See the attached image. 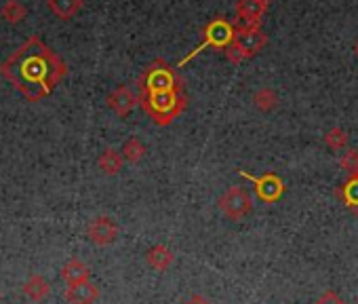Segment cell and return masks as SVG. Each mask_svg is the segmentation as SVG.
Here are the masks:
<instances>
[{"label": "cell", "instance_id": "6da1fadb", "mask_svg": "<svg viewBox=\"0 0 358 304\" xmlns=\"http://www.w3.org/2000/svg\"><path fill=\"white\" fill-rule=\"evenodd\" d=\"M66 64L38 36H30L0 64L3 74L28 102H41L66 76Z\"/></svg>", "mask_w": 358, "mask_h": 304}, {"label": "cell", "instance_id": "7a4b0ae2", "mask_svg": "<svg viewBox=\"0 0 358 304\" xmlns=\"http://www.w3.org/2000/svg\"><path fill=\"white\" fill-rule=\"evenodd\" d=\"M143 106L148 108V112L154 118H158L162 123V120H169L175 114L182 112L184 97L179 95L177 89H173V91H152V93L143 95Z\"/></svg>", "mask_w": 358, "mask_h": 304}, {"label": "cell", "instance_id": "3957f363", "mask_svg": "<svg viewBox=\"0 0 358 304\" xmlns=\"http://www.w3.org/2000/svg\"><path fill=\"white\" fill-rule=\"evenodd\" d=\"M232 39H234L232 26H230L226 20H215V22H211V24L207 26V30H205V43H203L192 55H188L182 64H186L188 60H192L194 55H199L205 47H217V49L228 47V45L232 43Z\"/></svg>", "mask_w": 358, "mask_h": 304}, {"label": "cell", "instance_id": "277c9868", "mask_svg": "<svg viewBox=\"0 0 358 304\" xmlns=\"http://www.w3.org/2000/svg\"><path fill=\"white\" fill-rule=\"evenodd\" d=\"M141 87H143L145 93H152V91H173V89H177V76L173 74L171 68H166V66H162L158 62V64H154L145 72V76L141 81Z\"/></svg>", "mask_w": 358, "mask_h": 304}, {"label": "cell", "instance_id": "5b68a950", "mask_svg": "<svg viewBox=\"0 0 358 304\" xmlns=\"http://www.w3.org/2000/svg\"><path fill=\"white\" fill-rule=\"evenodd\" d=\"M87 235L95 245H110V243H114V239L118 235V226H116V222L112 218L99 216V218L91 220V224L87 228Z\"/></svg>", "mask_w": 358, "mask_h": 304}, {"label": "cell", "instance_id": "8992f818", "mask_svg": "<svg viewBox=\"0 0 358 304\" xmlns=\"http://www.w3.org/2000/svg\"><path fill=\"white\" fill-rule=\"evenodd\" d=\"M249 197L245 195V191H241V188H232V191H228L222 199H220V209L226 214V216H230V218H243L247 212H249Z\"/></svg>", "mask_w": 358, "mask_h": 304}, {"label": "cell", "instance_id": "52a82bcc", "mask_svg": "<svg viewBox=\"0 0 358 304\" xmlns=\"http://www.w3.org/2000/svg\"><path fill=\"white\" fill-rule=\"evenodd\" d=\"M243 176L249 178V180L257 186V195H259L264 201H268V203L276 201V199L280 197V193H282V182H280L276 176H272V174H268V176H264V178H253V176H249V174L243 172Z\"/></svg>", "mask_w": 358, "mask_h": 304}, {"label": "cell", "instance_id": "ba28073f", "mask_svg": "<svg viewBox=\"0 0 358 304\" xmlns=\"http://www.w3.org/2000/svg\"><path fill=\"white\" fill-rule=\"evenodd\" d=\"M97 298H99V289L91 281L74 283V285H68L66 289V300L70 304H95Z\"/></svg>", "mask_w": 358, "mask_h": 304}, {"label": "cell", "instance_id": "9c48e42d", "mask_svg": "<svg viewBox=\"0 0 358 304\" xmlns=\"http://www.w3.org/2000/svg\"><path fill=\"white\" fill-rule=\"evenodd\" d=\"M62 279H64L68 285L89 281V266H87L83 260L72 258V260H68V262L62 266Z\"/></svg>", "mask_w": 358, "mask_h": 304}, {"label": "cell", "instance_id": "30bf717a", "mask_svg": "<svg viewBox=\"0 0 358 304\" xmlns=\"http://www.w3.org/2000/svg\"><path fill=\"white\" fill-rule=\"evenodd\" d=\"M24 293L34 300V302H43L49 293H51V285L45 277L41 275H32L26 283H24Z\"/></svg>", "mask_w": 358, "mask_h": 304}, {"label": "cell", "instance_id": "8fae6325", "mask_svg": "<svg viewBox=\"0 0 358 304\" xmlns=\"http://www.w3.org/2000/svg\"><path fill=\"white\" fill-rule=\"evenodd\" d=\"M135 95L127 89V87H120V89H116L110 97H108V104H110V108L112 110H116L118 114H127V112H131V108L135 106Z\"/></svg>", "mask_w": 358, "mask_h": 304}, {"label": "cell", "instance_id": "7c38bea8", "mask_svg": "<svg viewBox=\"0 0 358 304\" xmlns=\"http://www.w3.org/2000/svg\"><path fill=\"white\" fill-rule=\"evenodd\" d=\"M264 43H266V39H264V34L257 32V30H245V32H238V36H236V45L243 49L245 55L259 51V47H262Z\"/></svg>", "mask_w": 358, "mask_h": 304}, {"label": "cell", "instance_id": "4fadbf2b", "mask_svg": "<svg viewBox=\"0 0 358 304\" xmlns=\"http://www.w3.org/2000/svg\"><path fill=\"white\" fill-rule=\"evenodd\" d=\"M47 5H49V9H51L57 18L70 20V18H74V15L80 11L83 0H47Z\"/></svg>", "mask_w": 358, "mask_h": 304}, {"label": "cell", "instance_id": "5bb4252c", "mask_svg": "<svg viewBox=\"0 0 358 304\" xmlns=\"http://www.w3.org/2000/svg\"><path fill=\"white\" fill-rule=\"evenodd\" d=\"M26 15H28V11L20 0H7V3L3 5V9H0V18L9 24H20L26 20Z\"/></svg>", "mask_w": 358, "mask_h": 304}, {"label": "cell", "instance_id": "9a60e30c", "mask_svg": "<svg viewBox=\"0 0 358 304\" xmlns=\"http://www.w3.org/2000/svg\"><path fill=\"white\" fill-rule=\"evenodd\" d=\"M173 262V254L171 249H166L164 245H156L148 251V264L156 270H164L169 268V264Z\"/></svg>", "mask_w": 358, "mask_h": 304}, {"label": "cell", "instance_id": "2e32d148", "mask_svg": "<svg viewBox=\"0 0 358 304\" xmlns=\"http://www.w3.org/2000/svg\"><path fill=\"white\" fill-rule=\"evenodd\" d=\"M99 167H101V172L103 174H108V176H114V174H118L120 172V167H122V157L118 155L116 150H112V148H108V150H103V155L99 157Z\"/></svg>", "mask_w": 358, "mask_h": 304}, {"label": "cell", "instance_id": "e0dca14e", "mask_svg": "<svg viewBox=\"0 0 358 304\" xmlns=\"http://www.w3.org/2000/svg\"><path fill=\"white\" fill-rule=\"evenodd\" d=\"M264 5H266V0H243V3L238 5V13L245 20H255L262 15Z\"/></svg>", "mask_w": 358, "mask_h": 304}, {"label": "cell", "instance_id": "ac0fdd59", "mask_svg": "<svg viewBox=\"0 0 358 304\" xmlns=\"http://www.w3.org/2000/svg\"><path fill=\"white\" fill-rule=\"evenodd\" d=\"M143 144L139 141V139H129L127 144H124V148H122V157L127 159V161H131V163H137L141 157H143Z\"/></svg>", "mask_w": 358, "mask_h": 304}, {"label": "cell", "instance_id": "d6986e66", "mask_svg": "<svg viewBox=\"0 0 358 304\" xmlns=\"http://www.w3.org/2000/svg\"><path fill=\"white\" fill-rule=\"evenodd\" d=\"M343 199H345V203L352 205V207L358 205V174H356V178H352V180L343 186Z\"/></svg>", "mask_w": 358, "mask_h": 304}, {"label": "cell", "instance_id": "ffe728a7", "mask_svg": "<svg viewBox=\"0 0 358 304\" xmlns=\"http://www.w3.org/2000/svg\"><path fill=\"white\" fill-rule=\"evenodd\" d=\"M274 104H276V95H274L270 89H264V91H259V93L255 95V106L262 108V110H268V108H272Z\"/></svg>", "mask_w": 358, "mask_h": 304}, {"label": "cell", "instance_id": "44dd1931", "mask_svg": "<svg viewBox=\"0 0 358 304\" xmlns=\"http://www.w3.org/2000/svg\"><path fill=\"white\" fill-rule=\"evenodd\" d=\"M327 144L331 146V148H341L343 144H345V135H343V131H339V129H333L329 135H327Z\"/></svg>", "mask_w": 358, "mask_h": 304}, {"label": "cell", "instance_id": "7402d4cb", "mask_svg": "<svg viewBox=\"0 0 358 304\" xmlns=\"http://www.w3.org/2000/svg\"><path fill=\"white\" fill-rule=\"evenodd\" d=\"M341 165H343L345 170H350V172H358V155H356L354 150L345 152V157L341 159Z\"/></svg>", "mask_w": 358, "mask_h": 304}, {"label": "cell", "instance_id": "603a6c76", "mask_svg": "<svg viewBox=\"0 0 358 304\" xmlns=\"http://www.w3.org/2000/svg\"><path fill=\"white\" fill-rule=\"evenodd\" d=\"M186 304H209V302H207V300H205L203 296H192V298H190V300H188Z\"/></svg>", "mask_w": 358, "mask_h": 304}, {"label": "cell", "instance_id": "cb8c5ba5", "mask_svg": "<svg viewBox=\"0 0 358 304\" xmlns=\"http://www.w3.org/2000/svg\"><path fill=\"white\" fill-rule=\"evenodd\" d=\"M0 20H3V18H0Z\"/></svg>", "mask_w": 358, "mask_h": 304}]
</instances>
